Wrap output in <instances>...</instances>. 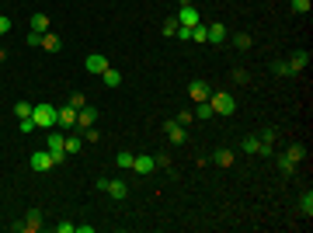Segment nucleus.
<instances>
[{
    "label": "nucleus",
    "mask_w": 313,
    "mask_h": 233,
    "mask_svg": "<svg viewBox=\"0 0 313 233\" xmlns=\"http://www.w3.org/2000/svg\"><path fill=\"white\" fill-rule=\"evenodd\" d=\"M209 105H213L216 115H233V112H237L233 94H226V91H213V94H209Z\"/></svg>",
    "instance_id": "1"
},
{
    "label": "nucleus",
    "mask_w": 313,
    "mask_h": 233,
    "mask_svg": "<svg viewBox=\"0 0 313 233\" xmlns=\"http://www.w3.org/2000/svg\"><path fill=\"white\" fill-rule=\"evenodd\" d=\"M32 118H35V125H39V129H53V125H56V108L42 101V105L32 108Z\"/></svg>",
    "instance_id": "2"
},
{
    "label": "nucleus",
    "mask_w": 313,
    "mask_h": 233,
    "mask_svg": "<svg viewBox=\"0 0 313 233\" xmlns=\"http://www.w3.org/2000/svg\"><path fill=\"white\" fill-rule=\"evenodd\" d=\"M28 167L42 174V171H53V167H56V160H53V153H49V150H39V153L28 157Z\"/></svg>",
    "instance_id": "3"
},
{
    "label": "nucleus",
    "mask_w": 313,
    "mask_h": 233,
    "mask_svg": "<svg viewBox=\"0 0 313 233\" xmlns=\"http://www.w3.org/2000/svg\"><path fill=\"white\" fill-rule=\"evenodd\" d=\"M45 150L53 153V160H63L66 157V136H59V133H49V139H45Z\"/></svg>",
    "instance_id": "4"
},
{
    "label": "nucleus",
    "mask_w": 313,
    "mask_h": 233,
    "mask_svg": "<svg viewBox=\"0 0 313 233\" xmlns=\"http://www.w3.org/2000/svg\"><path fill=\"white\" fill-rule=\"evenodd\" d=\"M177 21L185 24V28H195L198 24V7L188 0V4H181V11H177Z\"/></svg>",
    "instance_id": "5"
},
{
    "label": "nucleus",
    "mask_w": 313,
    "mask_h": 233,
    "mask_svg": "<svg viewBox=\"0 0 313 233\" xmlns=\"http://www.w3.org/2000/svg\"><path fill=\"white\" fill-rule=\"evenodd\" d=\"M56 122L63 125V129L77 125V108H73V105H63V108H56Z\"/></svg>",
    "instance_id": "6"
},
{
    "label": "nucleus",
    "mask_w": 313,
    "mask_h": 233,
    "mask_svg": "<svg viewBox=\"0 0 313 233\" xmlns=\"http://www.w3.org/2000/svg\"><path fill=\"white\" fill-rule=\"evenodd\" d=\"M133 171H136V174H153L156 160H153V157H146V153H139V157H133Z\"/></svg>",
    "instance_id": "7"
},
{
    "label": "nucleus",
    "mask_w": 313,
    "mask_h": 233,
    "mask_svg": "<svg viewBox=\"0 0 313 233\" xmlns=\"http://www.w3.org/2000/svg\"><path fill=\"white\" fill-rule=\"evenodd\" d=\"M205 42H209V45H223V42H226V28H223V21H216V24L205 28Z\"/></svg>",
    "instance_id": "8"
},
{
    "label": "nucleus",
    "mask_w": 313,
    "mask_h": 233,
    "mask_svg": "<svg viewBox=\"0 0 313 233\" xmlns=\"http://www.w3.org/2000/svg\"><path fill=\"white\" fill-rule=\"evenodd\" d=\"M188 94H192V101H209V94H213V87L205 84V80H195V84H188Z\"/></svg>",
    "instance_id": "9"
},
{
    "label": "nucleus",
    "mask_w": 313,
    "mask_h": 233,
    "mask_svg": "<svg viewBox=\"0 0 313 233\" xmlns=\"http://www.w3.org/2000/svg\"><path fill=\"white\" fill-rule=\"evenodd\" d=\"M94 122H98V112L84 105V108H80V112H77V129H80V133H84V129H91Z\"/></svg>",
    "instance_id": "10"
},
{
    "label": "nucleus",
    "mask_w": 313,
    "mask_h": 233,
    "mask_svg": "<svg viewBox=\"0 0 313 233\" xmlns=\"http://www.w3.org/2000/svg\"><path fill=\"white\" fill-rule=\"evenodd\" d=\"M105 70H108V59L101 56V53H91V56H87V73H94V77H101Z\"/></svg>",
    "instance_id": "11"
},
{
    "label": "nucleus",
    "mask_w": 313,
    "mask_h": 233,
    "mask_svg": "<svg viewBox=\"0 0 313 233\" xmlns=\"http://www.w3.org/2000/svg\"><path fill=\"white\" fill-rule=\"evenodd\" d=\"M164 133H167V139H171V143H185V125H177L174 118H167V122H164Z\"/></svg>",
    "instance_id": "12"
},
{
    "label": "nucleus",
    "mask_w": 313,
    "mask_h": 233,
    "mask_svg": "<svg viewBox=\"0 0 313 233\" xmlns=\"http://www.w3.org/2000/svg\"><path fill=\"white\" fill-rule=\"evenodd\" d=\"M39 226H42V213L39 209H28L24 223H14V230H39Z\"/></svg>",
    "instance_id": "13"
},
{
    "label": "nucleus",
    "mask_w": 313,
    "mask_h": 233,
    "mask_svg": "<svg viewBox=\"0 0 313 233\" xmlns=\"http://www.w3.org/2000/svg\"><path fill=\"white\" fill-rule=\"evenodd\" d=\"M105 192L112 195V198H125V195H129V185L118 181V177H112V181H105Z\"/></svg>",
    "instance_id": "14"
},
{
    "label": "nucleus",
    "mask_w": 313,
    "mask_h": 233,
    "mask_svg": "<svg viewBox=\"0 0 313 233\" xmlns=\"http://www.w3.org/2000/svg\"><path fill=\"white\" fill-rule=\"evenodd\" d=\"M28 28H32V32H39V35H45V32L53 28V21H49V14H32Z\"/></svg>",
    "instance_id": "15"
},
{
    "label": "nucleus",
    "mask_w": 313,
    "mask_h": 233,
    "mask_svg": "<svg viewBox=\"0 0 313 233\" xmlns=\"http://www.w3.org/2000/svg\"><path fill=\"white\" fill-rule=\"evenodd\" d=\"M285 63H289V70H293V73H303V70H306V63H310V53H303V49H299V53H293V59H285Z\"/></svg>",
    "instance_id": "16"
},
{
    "label": "nucleus",
    "mask_w": 313,
    "mask_h": 233,
    "mask_svg": "<svg viewBox=\"0 0 313 233\" xmlns=\"http://www.w3.org/2000/svg\"><path fill=\"white\" fill-rule=\"evenodd\" d=\"M42 49L59 53V49H63V39H59V35H53V32H45V35H42Z\"/></svg>",
    "instance_id": "17"
},
{
    "label": "nucleus",
    "mask_w": 313,
    "mask_h": 233,
    "mask_svg": "<svg viewBox=\"0 0 313 233\" xmlns=\"http://www.w3.org/2000/svg\"><path fill=\"white\" fill-rule=\"evenodd\" d=\"M240 150H244V153H261V136H247V139H240Z\"/></svg>",
    "instance_id": "18"
},
{
    "label": "nucleus",
    "mask_w": 313,
    "mask_h": 233,
    "mask_svg": "<svg viewBox=\"0 0 313 233\" xmlns=\"http://www.w3.org/2000/svg\"><path fill=\"white\" fill-rule=\"evenodd\" d=\"M213 160L219 164V167H233V150H216Z\"/></svg>",
    "instance_id": "19"
},
{
    "label": "nucleus",
    "mask_w": 313,
    "mask_h": 233,
    "mask_svg": "<svg viewBox=\"0 0 313 233\" xmlns=\"http://www.w3.org/2000/svg\"><path fill=\"white\" fill-rule=\"evenodd\" d=\"M101 84H108V87H118V84H122V73H118V70H112V66H108V70L101 73Z\"/></svg>",
    "instance_id": "20"
},
{
    "label": "nucleus",
    "mask_w": 313,
    "mask_h": 233,
    "mask_svg": "<svg viewBox=\"0 0 313 233\" xmlns=\"http://www.w3.org/2000/svg\"><path fill=\"white\" fill-rule=\"evenodd\" d=\"M299 213L310 219L313 216V192H303V198H299Z\"/></svg>",
    "instance_id": "21"
},
{
    "label": "nucleus",
    "mask_w": 313,
    "mask_h": 233,
    "mask_svg": "<svg viewBox=\"0 0 313 233\" xmlns=\"http://www.w3.org/2000/svg\"><path fill=\"white\" fill-rule=\"evenodd\" d=\"M272 73H275V77H293V70H289V63H285V59H275V63H272Z\"/></svg>",
    "instance_id": "22"
},
{
    "label": "nucleus",
    "mask_w": 313,
    "mask_h": 233,
    "mask_svg": "<svg viewBox=\"0 0 313 233\" xmlns=\"http://www.w3.org/2000/svg\"><path fill=\"white\" fill-rule=\"evenodd\" d=\"M216 112H213V105H209V101H198L195 105V118H213Z\"/></svg>",
    "instance_id": "23"
},
{
    "label": "nucleus",
    "mask_w": 313,
    "mask_h": 233,
    "mask_svg": "<svg viewBox=\"0 0 313 233\" xmlns=\"http://www.w3.org/2000/svg\"><path fill=\"white\" fill-rule=\"evenodd\" d=\"M289 7H293V14H310V0H289Z\"/></svg>",
    "instance_id": "24"
},
{
    "label": "nucleus",
    "mask_w": 313,
    "mask_h": 233,
    "mask_svg": "<svg viewBox=\"0 0 313 233\" xmlns=\"http://www.w3.org/2000/svg\"><path fill=\"white\" fill-rule=\"evenodd\" d=\"M251 42H254V39H251L247 32H237V35H233V45H237V49H251Z\"/></svg>",
    "instance_id": "25"
},
{
    "label": "nucleus",
    "mask_w": 313,
    "mask_h": 233,
    "mask_svg": "<svg viewBox=\"0 0 313 233\" xmlns=\"http://www.w3.org/2000/svg\"><path fill=\"white\" fill-rule=\"evenodd\" d=\"M285 157H289V160H296V164H299V160H303V157H306V150H303V146H299V143H293V146H289V150H285Z\"/></svg>",
    "instance_id": "26"
},
{
    "label": "nucleus",
    "mask_w": 313,
    "mask_h": 233,
    "mask_svg": "<svg viewBox=\"0 0 313 233\" xmlns=\"http://www.w3.org/2000/svg\"><path fill=\"white\" fill-rule=\"evenodd\" d=\"M278 167H282V174H293V171L299 167V164H296V160H289V157L282 153V157H278Z\"/></svg>",
    "instance_id": "27"
},
{
    "label": "nucleus",
    "mask_w": 313,
    "mask_h": 233,
    "mask_svg": "<svg viewBox=\"0 0 313 233\" xmlns=\"http://www.w3.org/2000/svg\"><path fill=\"white\" fill-rule=\"evenodd\" d=\"M177 28H181V21H177V18H167V21H164V35H167V39H171V35H177Z\"/></svg>",
    "instance_id": "28"
},
{
    "label": "nucleus",
    "mask_w": 313,
    "mask_h": 233,
    "mask_svg": "<svg viewBox=\"0 0 313 233\" xmlns=\"http://www.w3.org/2000/svg\"><path fill=\"white\" fill-rule=\"evenodd\" d=\"M32 108H35V105H28V101H18V105H14V115H18V118H28V115H32Z\"/></svg>",
    "instance_id": "29"
},
{
    "label": "nucleus",
    "mask_w": 313,
    "mask_h": 233,
    "mask_svg": "<svg viewBox=\"0 0 313 233\" xmlns=\"http://www.w3.org/2000/svg\"><path fill=\"white\" fill-rule=\"evenodd\" d=\"M115 164H118V167H129V171H133V153H129V150H122V153L115 157Z\"/></svg>",
    "instance_id": "30"
},
{
    "label": "nucleus",
    "mask_w": 313,
    "mask_h": 233,
    "mask_svg": "<svg viewBox=\"0 0 313 233\" xmlns=\"http://www.w3.org/2000/svg\"><path fill=\"white\" fill-rule=\"evenodd\" d=\"M18 122H21V133H24V136L39 129V125H35V118H32V115H28V118H18Z\"/></svg>",
    "instance_id": "31"
},
{
    "label": "nucleus",
    "mask_w": 313,
    "mask_h": 233,
    "mask_svg": "<svg viewBox=\"0 0 313 233\" xmlns=\"http://www.w3.org/2000/svg\"><path fill=\"white\" fill-rule=\"evenodd\" d=\"M174 122H177V125H185V129H188V125L195 122V112H181V115H177Z\"/></svg>",
    "instance_id": "32"
},
{
    "label": "nucleus",
    "mask_w": 313,
    "mask_h": 233,
    "mask_svg": "<svg viewBox=\"0 0 313 233\" xmlns=\"http://www.w3.org/2000/svg\"><path fill=\"white\" fill-rule=\"evenodd\" d=\"M66 105H73V108H84V105H87V101H84V94H80V91H73V94H70V101H66Z\"/></svg>",
    "instance_id": "33"
},
{
    "label": "nucleus",
    "mask_w": 313,
    "mask_h": 233,
    "mask_svg": "<svg viewBox=\"0 0 313 233\" xmlns=\"http://www.w3.org/2000/svg\"><path fill=\"white\" fill-rule=\"evenodd\" d=\"M84 139H87V143H98V139H101V133L94 129V125H91V129H84Z\"/></svg>",
    "instance_id": "34"
},
{
    "label": "nucleus",
    "mask_w": 313,
    "mask_h": 233,
    "mask_svg": "<svg viewBox=\"0 0 313 233\" xmlns=\"http://www.w3.org/2000/svg\"><path fill=\"white\" fill-rule=\"evenodd\" d=\"M233 80L237 84H251V73L247 70H233Z\"/></svg>",
    "instance_id": "35"
},
{
    "label": "nucleus",
    "mask_w": 313,
    "mask_h": 233,
    "mask_svg": "<svg viewBox=\"0 0 313 233\" xmlns=\"http://www.w3.org/2000/svg\"><path fill=\"white\" fill-rule=\"evenodd\" d=\"M275 139H278L275 129H265V133H261V143H272V146H275Z\"/></svg>",
    "instance_id": "36"
},
{
    "label": "nucleus",
    "mask_w": 313,
    "mask_h": 233,
    "mask_svg": "<svg viewBox=\"0 0 313 233\" xmlns=\"http://www.w3.org/2000/svg\"><path fill=\"white\" fill-rule=\"evenodd\" d=\"M59 233H77V223H56Z\"/></svg>",
    "instance_id": "37"
},
{
    "label": "nucleus",
    "mask_w": 313,
    "mask_h": 233,
    "mask_svg": "<svg viewBox=\"0 0 313 233\" xmlns=\"http://www.w3.org/2000/svg\"><path fill=\"white\" fill-rule=\"evenodd\" d=\"M192 39H195V42H205V28H202V24H195V28H192Z\"/></svg>",
    "instance_id": "38"
},
{
    "label": "nucleus",
    "mask_w": 313,
    "mask_h": 233,
    "mask_svg": "<svg viewBox=\"0 0 313 233\" xmlns=\"http://www.w3.org/2000/svg\"><path fill=\"white\" fill-rule=\"evenodd\" d=\"M177 39H181V42H192V28H185V24H181V28H177Z\"/></svg>",
    "instance_id": "39"
},
{
    "label": "nucleus",
    "mask_w": 313,
    "mask_h": 233,
    "mask_svg": "<svg viewBox=\"0 0 313 233\" xmlns=\"http://www.w3.org/2000/svg\"><path fill=\"white\" fill-rule=\"evenodd\" d=\"M153 160H156V167H164V171H171V160H167V157H164V153H156Z\"/></svg>",
    "instance_id": "40"
},
{
    "label": "nucleus",
    "mask_w": 313,
    "mask_h": 233,
    "mask_svg": "<svg viewBox=\"0 0 313 233\" xmlns=\"http://www.w3.org/2000/svg\"><path fill=\"white\" fill-rule=\"evenodd\" d=\"M7 32H11V18H7V14H0V35H7Z\"/></svg>",
    "instance_id": "41"
},
{
    "label": "nucleus",
    "mask_w": 313,
    "mask_h": 233,
    "mask_svg": "<svg viewBox=\"0 0 313 233\" xmlns=\"http://www.w3.org/2000/svg\"><path fill=\"white\" fill-rule=\"evenodd\" d=\"M80 150V139H66V153H77Z\"/></svg>",
    "instance_id": "42"
},
{
    "label": "nucleus",
    "mask_w": 313,
    "mask_h": 233,
    "mask_svg": "<svg viewBox=\"0 0 313 233\" xmlns=\"http://www.w3.org/2000/svg\"><path fill=\"white\" fill-rule=\"evenodd\" d=\"M28 45H42V35H39V32H28Z\"/></svg>",
    "instance_id": "43"
},
{
    "label": "nucleus",
    "mask_w": 313,
    "mask_h": 233,
    "mask_svg": "<svg viewBox=\"0 0 313 233\" xmlns=\"http://www.w3.org/2000/svg\"><path fill=\"white\" fill-rule=\"evenodd\" d=\"M4 59H7V53H4V49H0V63H4Z\"/></svg>",
    "instance_id": "44"
}]
</instances>
